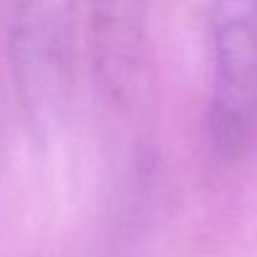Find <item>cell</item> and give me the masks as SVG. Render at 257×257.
Returning a JSON list of instances; mask_svg holds the SVG:
<instances>
[{"label":"cell","mask_w":257,"mask_h":257,"mask_svg":"<svg viewBox=\"0 0 257 257\" xmlns=\"http://www.w3.org/2000/svg\"><path fill=\"white\" fill-rule=\"evenodd\" d=\"M212 138L240 155L257 130V0H215Z\"/></svg>","instance_id":"1"}]
</instances>
